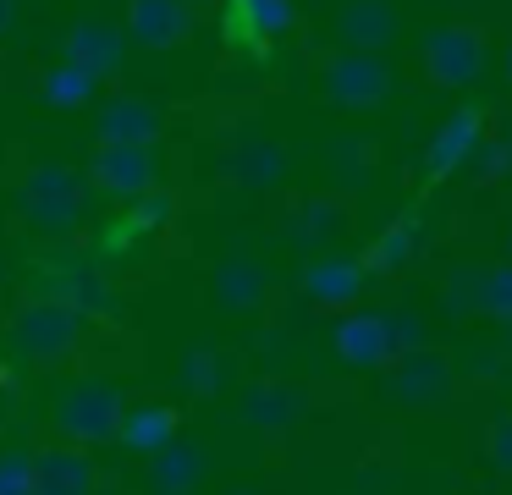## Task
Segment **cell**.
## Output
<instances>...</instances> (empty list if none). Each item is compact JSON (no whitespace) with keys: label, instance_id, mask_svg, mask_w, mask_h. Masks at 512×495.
<instances>
[{"label":"cell","instance_id":"52a82bcc","mask_svg":"<svg viewBox=\"0 0 512 495\" xmlns=\"http://www.w3.org/2000/svg\"><path fill=\"white\" fill-rule=\"evenodd\" d=\"M419 55H424V72H430V83H441V88H468L479 72H485V33L468 28V22H441V28L424 33Z\"/></svg>","mask_w":512,"mask_h":495},{"label":"cell","instance_id":"1f68e13d","mask_svg":"<svg viewBox=\"0 0 512 495\" xmlns=\"http://www.w3.org/2000/svg\"><path fill=\"white\" fill-rule=\"evenodd\" d=\"M468 165H474L485 182H501V176H512V121L496 132V138L485 132V143L474 149V160H468Z\"/></svg>","mask_w":512,"mask_h":495},{"label":"cell","instance_id":"4fadbf2b","mask_svg":"<svg viewBox=\"0 0 512 495\" xmlns=\"http://www.w3.org/2000/svg\"><path fill=\"white\" fill-rule=\"evenodd\" d=\"M331 352L358 374H380L391 363V347H386V319L380 308H347L331 330Z\"/></svg>","mask_w":512,"mask_h":495},{"label":"cell","instance_id":"ffe728a7","mask_svg":"<svg viewBox=\"0 0 512 495\" xmlns=\"http://www.w3.org/2000/svg\"><path fill=\"white\" fill-rule=\"evenodd\" d=\"M210 292H215L221 308L248 314V308H259L270 297V270L259 259H248V253H226V259L215 264V275H210Z\"/></svg>","mask_w":512,"mask_h":495},{"label":"cell","instance_id":"44dd1931","mask_svg":"<svg viewBox=\"0 0 512 495\" xmlns=\"http://www.w3.org/2000/svg\"><path fill=\"white\" fill-rule=\"evenodd\" d=\"M336 39H342V50L380 55L397 39V11H391L386 0H347V6L336 11Z\"/></svg>","mask_w":512,"mask_h":495},{"label":"cell","instance_id":"f546056e","mask_svg":"<svg viewBox=\"0 0 512 495\" xmlns=\"http://www.w3.org/2000/svg\"><path fill=\"white\" fill-rule=\"evenodd\" d=\"M479 319L512 325V259H501L485 270V281H479Z\"/></svg>","mask_w":512,"mask_h":495},{"label":"cell","instance_id":"d590c367","mask_svg":"<svg viewBox=\"0 0 512 495\" xmlns=\"http://www.w3.org/2000/svg\"><path fill=\"white\" fill-rule=\"evenodd\" d=\"M485 457H490V468H496V473H507V479H512V413H501L496 424H490Z\"/></svg>","mask_w":512,"mask_h":495},{"label":"cell","instance_id":"d6986e66","mask_svg":"<svg viewBox=\"0 0 512 495\" xmlns=\"http://www.w3.org/2000/svg\"><path fill=\"white\" fill-rule=\"evenodd\" d=\"M303 407H309V396L292 380H248L243 391H237V418H243L248 429H265V435L292 429L303 418Z\"/></svg>","mask_w":512,"mask_h":495},{"label":"cell","instance_id":"7bdbcfd3","mask_svg":"<svg viewBox=\"0 0 512 495\" xmlns=\"http://www.w3.org/2000/svg\"><path fill=\"white\" fill-rule=\"evenodd\" d=\"M232 495H259V490H232Z\"/></svg>","mask_w":512,"mask_h":495},{"label":"cell","instance_id":"f6af8a7d","mask_svg":"<svg viewBox=\"0 0 512 495\" xmlns=\"http://www.w3.org/2000/svg\"><path fill=\"white\" fill-rule=\"evenodd\" d=\"M0 286H6V275H0Z\"/></svg>","mask_w":512,"mask_h":495},{"label":"cell","instance_id":"3957f363","mask_svg":"<svg viewBox=\"0 0 512 495\" xmlns=\"http://www.w3.org/2000/svg\"><path fill=\"white\" fill-rule=\"evenodd\" d=\"M83 319L72 314L67 303H56V297H28V303L12 308V319H6V341H12V352L23 363H67L72 352L83 347Z\"/></svg>","mask_w":512,"mask_h":495},{"label":"cell","instance_id":"8992f818","mask_svg":"<svg viewBox=\"0 0 512 495\" xmlns=\"http://www.w3.org/2000/svg\"><path fill=\"white\" fill-rule=\"evenodd\" d=\"M320 88L342 110H375L391 94V61L386 55H369V50H342L320 72Z\"/></svg>","mask_w":512,"mask_h":495},{"label":"cell","instance_id":"ac0fdd59","mask_svg":"<svg viewBox=\"0 0 512 495\" xmlns=\"http://www.w3.org/2000/svg\"><path fill=\"white\" fill-rule=\"evenodd\" d=\"M193 28H199V17L182 0H127L122 33H133V44H144V50H177L193 39Z\"/></svg>","mask_w":512,"mask_h":495},{"label":"cell","instance_id":"8fae6325","mask_svg":"<svg viewBox=\"0 0 512 495\" xmlns=\"http://www.w3.org/2000/svg\"><path fill=\"white\" fill-rule=\"evenodd\" d=\"M479 143H485V110H479V105H457L452 116L435 127L430 149H424V176H430V182H446L452 171H463V165L474 160Z\"/></svg>","mask_w":512,"mask_h":495},{"label":"cell","instance_id":"6da1fadb","mask_svg":"<svg viewBox=\"0 0 512 495\" xmlns=\"http://www.w3.org/2000/svg\"><path fill=\"white\" fill-rule=\"evenodd\" d=\"M127 391L111 380V374H72L56 396H50V424L67 446L100 451L116 446V424H122Z\"/></svg>","mask_w":512,"mask_h":495},{"label":"cell","instance_id":"836d02e7","mask_svg":"<svg viewBox=\"0 0 512 495\" xmlns=\"http://www.w3.org/2000/svg\"><path fill=\"white\" fill-rule=\"evenodd\" d=\"M0 495H34V451L0 446Z\"/></svg>","mask_w":512,"mask_h":495},{"label":"cell","instance_id":"60d3db41","mask_svg":"<svg viewBox=\"0 0 512 495\" xmlns=\"http://www.w3.org/2000/svg\"><path fill=\"white\" fill-rule=\"evenodd\" d=\"M182 6H210V0H182Z\"/></svg>","mask_w":512,"mask_h":495},{"label":"cell","instance_id":"7c38bea8","mask_svg":"<svg viewBox=\"0 0 512 495\" xmlns=\"http://www.w3.org/2000/svg\"><path fill=\"white\" fill-rule=\"evenodd\" d=\"M100 490V462L83 446H39L34 451V495H94Z\"/></svg>","mask_w":512,"mask_h":495},{"label":"cell","instance_id":"4316f807","mask_svg":"<svg viewBox=\"0 0 512 495\" xmlns=\"http://www.w3.org/2000/svg\"><path fill=\"white\" fill-rule=\"evenodd\" d=\"M452 369L468 374V380H479V385H501V380H512V352L501 347V341H496V347L468 341V347L452 352Z\"/></svg>","mask_w":512,"mask_h":495},{"label":"cell","instance_id":"8d00e7d4","mask_svg":"<svg viewBox=\"0 0 512 495\" xmlns=\"http://www.w3.org/2000/svg\"><path fill=\"white\" fill-rule=\"evenodd\" d=\"M254 347H259V352H265V358H276V352H281V347H287V336H281V330H276V325H259V330H254Z\"/></svg>","mask_w":512,"mask_h":495},{"label":"cell","instance_id":"83f0119b","mask_svg":"<svg viewBox=\"0 0 512 495\" xmlns=\"http://www.w3.org/2000/svg\"><path fill=\"white\" fill-rule=\"evenodd\" d=\"M144 242H149V237L133 226V215L122 209L116 220H105V226L94 231V259H100L105 270H111V264H127V259H133V253L144 248Z\"/></svg>","mask_w":512,"mask_h":495},{"label":"cell","instance_id":"d6a6232c","mask_svg":"<svg viewBox=\"0 0 512 495\" xmlns=\"http://www.w3.org/2000/svg\"><path fill=\"white\" fill-rule=\"evenodd\" d=\"M127 215H133V226L144 231V237H155V231L177 215V198H171L166 187H149V193H138L133 204H127Z\"/></svg>","mask_w":512,"mask_h":495},{"label":"cell","instance_id":"f35d334b","mask_svg":"<svg viewBox=\"0 0 512 495\" xmlns=\"http://www.w3.org/2000/svg\"><path fill=\"white\" fill-rule=\"evenodd\" d=\"M0 429H6V385H0Z\"/></svg>","mask_w":512,"mask_h":495},{"label":"cell","instance_id":"5bb4252c","mask_svg":"<svg viewBox=\"0 0 512 495\" xmlns=\"http://www.w3.org/2000/svg\"><path fill=\"white\" fill-rule=\"evenodd\" d=\"M182 435V407L160 402V396H144V402L122 407V424H116V446L133 451V457H155L171 440Z\"/></svg>","mask_w":512,"mask_h":495},{"label":"cell","instance_id":"484cf974","mask_svg":"<svg viewBox=\"0 0 512 495\" xmlns=\"http://www.w3.org/2000/svg\"><path fill=\"white\" fill-rule=\"evenodd\" d=\"M39 99H45L50 110H83L89 99H100V77L72 66V61H56L39 77Z\"/></svg>","mask_w":512,"mask_h":495},{"label":"cell","instance_id":"30bf717a","mask_svg":"<svg viewBox=\"0 0 512 495\" xmlns=\"http://www.w3.org/2000/svg\"><path fill=\"white\" fill-rule=\"evenodd\" d=\"M144 490L149 495H199V484L210 479V446L193 435H177L166 451L144 457Z\"/></svg>","mask_w":512,"mask_h":495},{"label":"cell","instance_id":"74e56055","mask_svg":"<svg viewBox=\"0 0 512 495\" xmlns=\"http://www.w3.org/2000/svg\"><path fill=\"white\" fill-rule=\"evenodd\" d=\"M12 22H17V0H0V33H12Z\"/></svg>","mask_w":512,"mask_h":495},{"label":"cell","instance_id":"7402d4cb","mask_svg":"<svg viewBox=\"0 0 512 495\" xmlns=\"http://www.w3.org/2000/svg\"><path fill=\"white\" fill-rule=\"evenodd\" d=\"M221 176L232 187H276L287 176V149L276 138H243L221 160Z\"/></svg>","mask_w":512,"mask_h":495},{"label":"cell","instance_id":"7a4b0ae2","mask_svg":"<svg viewBox=\"0 0 512 495\" xmlns=\"http://www.w3.org/2000/svg\"><path fill=\"white\" fill-rule=\"evenodd\" d=\"M83 209H89V182L78 165H34L17 187V215L39 237H72L83 226Z\"/></svg>","mask_w":512,"mask_h":495},{"label":"cell","instance_id":"b9f144b4","mask_svg":"<svg viewBox=\"0 0 512 495\" xmlns=\"http://www.w3.org/2000/svg\"><path fill=\"white\" fill-rule=\"evenodd\" d=\"M507 259H512V231H507Z\"/></svg>","mask_w":512,"mask_h":495},{"label":"cell","instance_id":"277c9868","mask_svg":"<svg viewBox=\"0 0 512 495\" xmlns=\"http://www.w3.org/2000/svg\"><path fill=\"white\" fill-rule=\"evenodd\" d=\"M39 275H45V297L67 303L83 325L116 314V281L89 248H56L50 259H39Z\"/></svg>","mask_w":512,"mask_h":495},{"label":"cell","instance_id":"f1b7e54d","mask_svg":"<svg viewBox=\"0 0 512 495\" xmlns=\"http://www.w3.org/2000/svg\"><path fill=\"white\" fill-rule=\"evenodd\" d=\"M386 319V347H391V363L408 358V352H424L430 347V325H424L419 308H380Z\"/></svg>","mask_w":512,"mask_h":495},{"label":"cell","instance_id":"ab89813d","mask_svg":"<svg viewBox=\"0 0 512 495\" xmlns=\"http://www.w3.org/2000/svg\"><path fill=\"white\" fill-rule=\"evenodd\" d=\"M501 330H507V336H501V347H507V352H512V325H501Z\"/></svg>","mask_w":512,"mask_h":495},{"label":"cell","instance_id":"9c48e42d","mask_svg":"<svg viewBox=\"0 0 512 495\" xmlns=\"http://www.w3.org/2000/svg\"><path fill=\"white\" fill-rule=\"evenodd\" d=\"M364 286H369V264L358 259V253H320V259H309L298 270V297L303 303L336 308V314L358 308Z\"/></svg>","mask_w":512,"mask_h":495},{"label":"cell","instance_id":"2e32d148","mask_svg":"<svg viewBox=\"0 0 512 495\" xmlns=\"http://www.w3.org/2000/svg\"><path fill=\"white\" fill-rule=\"evenodd\" d=\"M347 220H353V204L342 193H309V198H292V209L281 215V237L292 248H325L331 237H342Z\"/></svg>","mask_w":512,"mask_h":495},{"label":"cell","instance_id":"ba28073f","mask_svg":"<svg viewBox=\"0 0 512 495\" xmlns=\"http://www.w3.org/2000/svg\"><path fill=\"white\" fill-rule=\"evenodd\" d=\"M83 182H89L94 193L116 198V204H133L138 193L160 187V160H155V149L100 143V149H94V160H89V171H83Z\"/></svg>","mask_w":512,"mask_h":495},{"label":"cell","instance_id":"cb8c5ba5","mask_svg":"<svg viewBox=\"0 0 512 495\" xmlns=\"http://www.w3.org/2000/svg\"><path fill=\"white\" fill-rule=\"evenodd\" d=\"M413 248H419V215H413V209H402V215L386 220V231H380V237L358 253V259L369 264V275H397V270H408Z\"/></svg>","mask_w":512,"mask_h":495},{"label":"cell","instance_id":"4dcf8cb0","mask_svg":"<svg viewBox=\"0 0 512 495\" xmlns=\"http://www.w3.org/2000/svg\"><path fill=\"white\" fill-rule=\"evenodd\" d=\"M479 281H485V270L479 264H463V270L446 275L441 286V308L452 319H479Z\"/></svg>","mask_w":512,"mask_h":495},{"label":"cell","instance_id":"5b68a950","mask_svg":"<svg viewBox=\"0 0 512 495\" xmlns=\"http://www.w3.org/2000/svg\"><path fill=\"white\" fill-rule=\"evenodd\" d=\"M386 380H380V391H386L391 407H408V413H435V407L452 402L457 391V369L446 352L424 347V352H408V358L386 363Z\"/></svg>","mask_w":512,"mask_h":495},{"label":"cell","instance_id":"e0dca14e","mask_svg":"<svg viewBox=\"0 0 512 495\" xmlns=\"http://www.w3.org/2000/svg\"><path fill=\"white\" fill-rule=\"evenodd\" d=\"M61 61L83 66V72H94L105 83V77H116L122 61H127V33L116 28V22L83 17V22H72L67 39H61Z\"/></svg>","mask_w":512,"mask_h":495},{"label":"cell","instance_id":"9a60e30c","mask_svg":"<svg viewBox=\"0 0 512 495\" xmlns=\"http://www.w3.org/2000/svg\"><path fill=\"white\" fill-rule=\"evenodd\" d=\"M94 132H100V143L155 149V138L166 132V116H160V105H149L144 94H111L94 110Z\"/></svg>","mask_w":512,"mask_h":495},{"label":"cell","instance_id":"603a6c76","mask_svg":"<svg viewBox=\"0 0 512 495\" xmlns=\"http://www.w3.org/2000/svg\"><path fill=\"white\" fill-rule=\"evenodd\" d=\"M177 380H182V396H193V402H215L221 391H232L237 385V358L221 347H188L177 363Z\"/></svg>","mask_w":512,"mask_h":495},{"label":"cell","instance_id":"d4e9b609","mask_svg":"<svg viewBox=\"0 0 512 495\" xmlns=\"http://www.w3.org/2000/svg\"><path fill=\"white\" fill-rule=\"evenodd\" d=\"M232 33L237 39H254V44H270L281 33H292V0H232Z\"/></svg>","mask_w":512,"mask_h":495},{"label":"cell","instance_id":"ee69618b","mask_svg":"<svg viewBox=\"0 0 512 495\" xmlns=\"http://www.w3.org/2000/svg\"><path fill=\"white\" fill-rule=\"evenodd\" d=\"M507 77H512V50H507Z\"/></svg>","mask_w":512,"mask_h":495},{"label":"cell","instance_id":"e575fe53","mask_svg":"<svg viewBox=\"0 0 512 495\" xmlns=\"http://www.w3.org/2000/svg\"><path fill=\"white\" fill-rule=\"evenodd\" d=\"M336 176H342L347 187H364L369 171H375V154H369V138H336Z\"/></svg>","mask_w":512,"mask_h":495}]
</instances>
